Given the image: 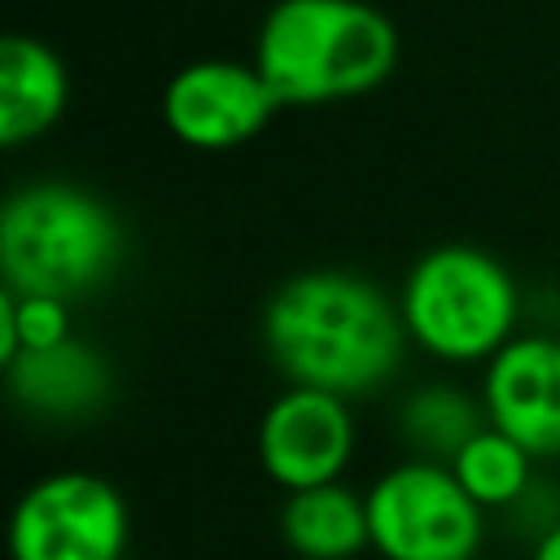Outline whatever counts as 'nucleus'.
I'll list each match as a JSON object with an SVG mask.
<instances>
[{
    "label": "nucleus",
    "instance_id": "1",
    "mask_svg": "<svg viewBox=\"0 0 560 560\" xmlns=\"http://www.w3.org/2000/svg\"><path fill=\"white\" fill-rule=\"evenodd\" d=\"M402 311L354 271L289 276L262 306V346L289 385L337 398L372 394L398 372Z\"/></svg>",
    "mask_w": 560,
    "mask_h": 560
},
{
    "label": "nucleus",
    "instance_id": "2",
    "mask_svg": "<svg viewBox=\"0 0 560 560\" xmlns=\"http://www.w3.org/2000/svg\"><path fill=\"white\" fill-rule=\"evenodd\" d=\"M254 66L280 105H328L376 92L398 66V31L368 0H276Z\"/></svg>",
    "mask_w": 560,
    "mask_h": 560
},
{
    "label": "nucleus",
    "instance_id": "3",
    "mask_svg": "<svg viewBox=\"0 0 560 560\" xmlns=\"http://www.w3.org/2000/svg\"><path fill=\"white\" fill-rule=\"evenodd\" d=\"M122 258L118 214L83 184L35 179L0 210V276L22 298H79L101 289Z\"/></svg>",
    "mask_w": 560,
    "mask_h": 560
},
{
    "label": "nucleus",
    "instance_id": "4",
    "mask_svg": "<svg viewBox=\"0 0 560 560\" xmlns=\"http://www.w3.org/2000/svg\"><path fill=\"white\" fill-rule=\"evenodd\" d=\"M407 337L446 363L494 359L516 337L521 293L508 267L477 245L420 254L398 293Z\"/></svg>",
    "mask_w": 560,
    "mask_h": 560
},
{
    "label": "nucleus",
    "instance_id": "5",
    "mask_svg": "<svg viewBox=\"0 0 560 560\" xmlns=\"http://www.w3.org/2000/svg\"><path fill=\"white\" fill-rule=\"evenodd\" d=\"M368 525L385 560H472L486 512L446 464L407 459L368 490Z\"/></svg>",
    "mask_w": 560,
    "mask_h": 560
},
{
    "label": "nucleus",
    "instance_id": "6",
    "mask_svg": "<svg viewBox=\"0 0 560 560\" xmlns=\"http://www.w3.org/2000/svg\"><path fill=\"white\" fill-rule=\"evenodd\" d=\"M122 551L127 503L105 477L88 468L48 472L13 503V560H122Z\"/></svg>",
    "mask_w": 560,
    "mask_h": 560
},
{
    "label": "nucleus",
    "instance_id": "7",
    "mask_svg": "<svg viewBox=\"0 0 560 560\" xmlns=\"http://www.w3.org/2000/svg\"><path fill=\"white\" fill-rule=\"evenodd\" d=\"M276 109H280V101L271 96L258 66L254 61L245 66V61H232V57L188 61L162 88L166 131L179 144L206 149V153L236 149V144L254 140L271 122Z\"/></svg>",
    "mask_w": 560,
    "mask_h": 560
},
{
    "label": "nucleus",
    "instance_id": "8",
    "mask_svg": "<svg viewBox=\"0 0 560 560\" xmlns=\"http://www.w3.org/2000/svg\"><path fill=\"white\" fill-rule=\"evenodd\" d=\"M350 455L354 416L337 394L289 385L258 420V464L289 494L341 481Z\"/></svg>",
    "mask_w": 560,
    "mask_h": 560
},
{
    "label": "nucleus",
    "instance_id": "9",
    "mask_svg": "<svg viewBox=\"0 0 560 560\" xmlns=\"http://www.w3.org/2000/svg\"><path fill=\"white\" fill-rule=\"evenodd\" d=\"M481 407L534 459L560 455V337L521 332L486 368Z\"/></svg>",
    "mask_w": 560,
    "mask_h": 560
},
{
    "label": "nucleus",
    "instance_id": "10",
    "mask_svg": "<svg viewBox=\"0 0 560 560\" xmlns=\"http://www.w3.org/2000/svg\"><path fill=\"white\" fill-rule=\"evenodd\" d=\"M9 394L39 420H88L109 402V363L79 337L52 350H26L4 368Z\"/></svg>",
    "mask_w": 560,
    "mask_h": 560
},
{
    "label": "nucleus",
    "instance_id": "11",
    "mask_svg": "<svg viewBox=\"0 0 560 560\" xmlns=\"http://www.w3.org/2000/svg\"><path fill=\"white\" fill-rule=\"evenodd\" d=\"M70 101L66 61L31 35L0 39V144L18 149L57 127Z\"/></svg>",
    "mask_w": 560,
    "mask_h": 560
},
{
    "label": "nucleus",
    "instance_id": "12",
    "mask_svg": "<svg viewBox=\"0 0 560 560\" xmlns=\"http://www.w3.org/2000/svg\"><path fill=\"white\" fill-rule=\"evenodd\" d=\"M280 538L302 560H354L372 547L368 494H354L341 481L293 490L280 508Z\"/></svg>",
    "mask_w": 560,
    "mask_h": 560
},
{
    "label": "nucleus",
    "instance_id": "13",
    "mask_svg": "<svg viewBox=\"0 0 560 560\" xmlns=\"http://www.w3.org/2000/svg\"><path fill=\"white\" fill-rule=\"evenodd\" d=\"M486 424H490L486 407L455 385H424L407 394V402L398 407V433L407 438L416 459H433V464H451L459 446L477 438Z\"/></svg>",
    "mask_w": 560,
    "mask_h": 560
},
{
    "label": "nucleus",
    "instance_id": "14",
    "mask_svg": "<svg viewBox=\"0 0 560 560\" xmlns=\"http://www.w3.org/2000/svg\"><path fill=\"white\" fill-rule=\"evenodd\" d=\"M529 464L534 455L525 446H516L508 433L486 424L477 438L459 446V455L446 468L468 490V499L486 512V508H512L529 490Z\"/></svg>",
    "mask_w": 560,
    "mask_h": 560
},
{
    "label": "nucleus",
    "instance_id": "15",
    "mask_svg": "<svg viewBox=\"0 0 560 560\" xmlns=\"http://www.w3.org/2000/svg\"><path fill=\"white\" fill-rule=\"evenodd\" d=\"M70 302L61 298H22L0 289V363L9 368L26 350H52L70 341Z\"/></svg>",
    "mask_w": 560,
    "mask_h": 560
},
{
    "label": "nucleus",
    "instance_id": "16",
    "mask_svg": "<svg viewBox=\"0 0 560 560\" xmlns=\"http://www.w3.org/2000/svg\"><path fill=\"white\" fill-rule=\"evenodd\" d=\"M529 560H560V521H551L538 538H534V556Z\"/></svg>",
    "mask_w": 560,
    "mask_h": 560
}]
</instances>
